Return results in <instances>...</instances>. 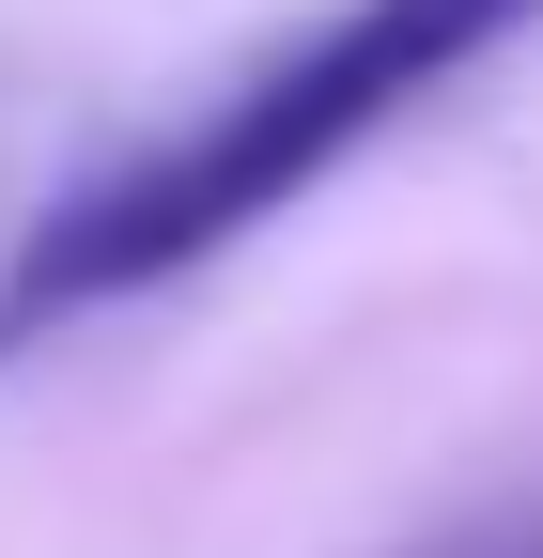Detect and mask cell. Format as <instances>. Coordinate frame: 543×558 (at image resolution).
Returning <instances> with one entry per match:
<instances>
[{
	"label": "cell",
	"instance_id": "1",
	"mask_svg": "<svg viewBox=\"0 0 543 558\" xmlns=\"http://www.w3.org/2000/svg\"><path fill=\"white\" fill-rule=\"evenodd\" d=\"M528 32H543V0H342V16L295 32L264 78H233L186 140H156V156H124L109 186H79L62 218H32V248L0 264V357H32L47 326L124 311V295H156V279L218 264L233 233H264L280 202H311L342 156H373L403 109H435L450 78H482Z\"/></svg>",
	"mask_w": 543,
	"mask_h": 558
}]
</instances>
